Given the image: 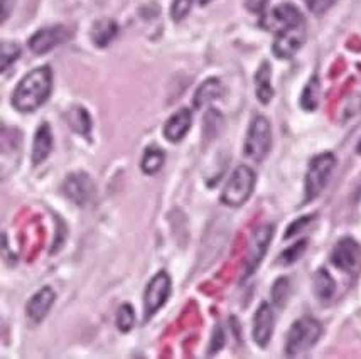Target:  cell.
Masks as SVG:
<instances>
[{"mask_svg":"<svg viewBox=\"0 0 361 359\" xmlns=\"http://www.w3.org/2000/svg\"><path fill=\"white\" fill-rule=\"evenodd\" d=\"M223 95V84L218 78H209L206 80L200 88L196 89L195 100H192V105H195L196 110L204 108L212 101L218 100Z\"/></svg>","mask_w":361,"mask_h":359,"instance_id":"cell-19","label":"cell"},{"mask_svg":"<svg viewBox=\"0 0 361 359\" xmlns=\"http://www.w3.org/2000/svg\"><path fill=\"white\" fill-rule=\"evenodd\" d=\"M61 189L71 203L85 206L93 194V182L87 172H73L64 179Z\"/></svg>","mask_w":361,"mask_h":359,"instance_id":"cell-12","label":"cell"},{"mask_svg":"<svg viewBox=\"0 0 361 359\" xmlns=\"http://www.w3.org/2000/svg\"><path fill=\"white\" fill-rule=\"evenodd\" d=\"M255 93L257 100L262 105H267L274 98V88H272V68L267 61L260 64V68L255 73Z\"/></svg>","mask_w":361,"mask_h":359,"instance_id":"cell-18","label":"cell"},{"mask_svg":"<svg viewBox=\"0 0 361 359\" xmlns=\"http://www.w3.org/2000/svg\"><path fill=\"white\" fill-rule=\"evenodd\" d=\"M247 8L250 12H253V14H262L264 12V8L267 7L269 0H247Z\"/></svg>","mask_w":361,"mask_h":359,"instance_id":"cell-33","label":"cell"},{"mask_svg":"<svg viewBox=\"0 0 361 359\" xmlns=\"http://www.w3.org/2000/svg\"><path fill=\"white\" fill-rule=\"evenodd\" d=\"M118 25L114 19H100L92 27V41L97 48H106L115 39Z\"/></svg>","mask_w":361,"mask_h":359,"instance_id":"cell-20","label":"cell"},{"mask_svg":"<svg viewBox=\"0 0 361 359\" xmlns=\"http://www.w3.org/2000/svg\"><path fill=\"white\" fill-rule=\"evenodd\" d=\"M270 149H272V127L264 115H257L245 137L243 153L245 157L260 164L269 156Z\"/></svg>","mask_w":361,"mask_h":359,"instance_id":"cell-3","label":"cell"},{"mask_svg":"<svg viewBox=\"0 0 361 359\" xmlns=\"http://www.w3.org/2000/svg\"><path fill=\"white\" fill-rule=\"evenodd\" d=\"M331 262L339 270L356 275L361 268V246L358 241L351 237L339 239L331 251Z\"/></svg>","mask_w":361,"mask_h":359,"instance_id":"cell-8","label":"cell"},{"mask_svg":"<svg viewBox=\"0 0 361 359\" xmlns=\"http://www.w3.org/2000/svg\"><path fill=\"white\" fill-rule=\"evenodd\" d=\"M299 24H306V19L300 14L299 8L292 6V4H281L270 14H264V17H262V27L275 34Z\"/></svg>","mask_w":361,"mask_h":359,"instance_id":"cell-10","label":"cell"},{"mask_svg":"<svg viewBox=\"0 0 361 359\" xmlns=\"http://www.w3.org/2000/svg\"><path fill=\"white\" fill-rule=\"evenodd\" d=\"M209 2H212V0H197V4H200V6H208Z\"/></svg>","mask_w":361,"mask_h":359,"instance_id":"cell-35","label":"cell"},{"mask_svg":"<svg viewBox=\"0 0 361 359\" xmlns=\"http://www.w3.org/2000/svg\"><path fill=\"white\" fill-rule=\"evenodd\" d=\"M135 326V310L130 303H123L120 306L117 312V327L120 332H128L132 331V327Z\"/></svg>","mask_w":361,"mask_h":359,"instance_id":"cell-26","label":"cell"},{"mask_svg":"<svg viewBox=\"0 0 361 359\" xmlns=\"http://www.w3.org/2000/svg\"><path fill=\"white\" fill-rule=\"evenodd\" d=\"M68 125H70L76 134L80 135H90L92 130V118L90 113L81 106H73L68 113Z\"/></svg>","mask_w":361,"mask_h":359,"instance_id":"cell-22","label":"cell"},{"mask_svg":"<svg viewBox=\"0 0 361 359\" xmlns=\"http://www.w3.org/2000/svg\"><path fill=\"white\" fill-rule=\"evenodd\" d=\"M51 88H53V71H51V68H36V70L27 73L20 80V83L17 84L14 95H12V105L20 113L36 112L49 98Z\"/></svg>","mask_w":361,"mask_h":359,"instance_id":"cell-1","label":"cell"},{"mask_svg":"<svg viewBox=\"0 0 361 359\" xmlns=\"http://www.w3.org/2000/svg\"><path fill=\"white\" fill-rule=\"evenodd\" d=\"M14 6V0H2V20H7L11 15V8Z\"/></svg>","mask_w":361,"mask_h":359,"instance_id":"cell-34","label":"cell"},{"mask_svg":"<svg viewBox=\"0 0 361 359\" xmlns=\"http://www.w3.org/2000/svg\"><path fill=\"white\" fill-rule=\"evenodd\" d=\"M272 238H274L272 225H262L255 229V232H253L250 245H248L247 258H245V263H243L242 280H247L248 277H252L253 273L257 272V268L260 267L265 253H267Z\"/></svg>","mask_w":361,"mask_h":359,"instance_id":"cell-7","label":"cell"},{"mask_svg":"<svg viewBox=\"0 0 361 359\" xmlns=\"http://www.w3.org/2000/svg\"><path fill=\"white\" fill-rule=\"evenodd\" d=\"M164 162H166L164 151H162V149H159L157 145H149V147L145 149L144 156H142L140 168L145 174L152 176V174H156L162 169Z\"/></svg>","mask_w":361,"mask_h":359,"instance_id":"cell-21","label":"cell"},{"mask_svg":"<svg viewBox=\"0 0 361 359\" xmlns=\"http://www.w3.org/2000/svg\"><path fill=\"white\" fill-rule=\"evenodd\" d=\"M317 105H319V81H317V76H312L302 89L300 106H302L304 110H307V112H314Z\"/></svg>","mask_w":361,"mask_h":359,"instance_id":"cell-23","label":"cell"},{"mask_svg":"<svg viewBox=\"0 0 361 359\" xmlns=\"http://www.w3.org/2000/svg\"><path fill=\"white\" fill-rule=\"evenodd\" d=\"M223 346H225V331H223L221 326H214L212 341H209L208 346V356H214V354L220 353Z\"/></svg>","mask_w":361,"mask_h":359,"instance_id":"cell-30","label":"cell"},{"mask_svg":"<svg viewBox=\"0 0 361 359\" xmlns=\"http://www.w3.org/2000/svg\"><path fill=\"white\" fill-rule=\"evenodd\" d=\"M53 151V132L49 123H41L32 142V164L41 165Z\"/></svg>","mask_w":361,"mask_h":359,"instance_id":"cell-16","label":"cell"},{"mask_svg":"<svg viewBox=\"0 0 361 359\" xmlns=\"http://www.w3.org/2000/svg\"><path fill=\"white\" fill-rule=\"evenodd\" d=\"M192 125V113L189 108H180L174 115H171L164 125V137L169 142L178 144L186 137L189 128Z\"/></svg>","mask_w":361,"mask_h":359,"instance_id":"cell-15","label":"cell"},{"mask_svg":"<svg viewBox=\"0 0 361 359\" xmlns=\"http://www.w3.org/2000/svg\"><path fill=\"white\" fill-rule=\"evenodd\" d=\"M307 248V239H300V241L294 243V245L287 248L286 251H282L281 256H279V263L281 265H292L294 262H298L300 256L304 255Z\"/></svg>","mask_w":361,"mask_h":359,"instance_id":"cell-28","label":"cell"},{"mask_svg":"<svg viewBox=\"0 0 361 359\" xmlns=\"http://www.w3.org/2000/svg\"><path fill=\"white\" fill-rule=\"evenodd\" d=\"M322 334L321 322L311 315H304L292 324L286 339V356L298 358L314 348Z\"/></svg>","mask_w":361,"mask_h":359,"instance_id":"cell-2","label":"cell"},{"mask_svg":"<svg viewBox=\"0 0 361 359\" xmlns=\"http://www.w3.org/2000/svg\"><path fill=\"white\" fill-rule=\"evenodd\" d=\"M312 290H314V296L319 302L328 303L333 301L334 294H336V282L326 268H319L312 275Z\"/></svg>","mask_w":361,"mask_h":359,"instance_id":"cell-17","label":"cell"},{"mask_svg":"<svg viewBox=\"0 0 361 359\" xmlns=\"http://www.w3.org/2000/svg\"><path fill=\"white\" fill-rule=\"evenodd\" d=\"M71 37L73 31L66 25H51V27L39 29L36 34H32V37L29 39V49L37 56H41V54L49 53V51L61 46Z\"/></svg>","mask_w":361,"mask_h":359,"instance_id":"cell-9","label":"cell"},{"mask_svg":"<svg viewBox=\"0 0 361 359\" xmlns=\"http://www.w3.org/2000/svg\"><path fill=\"white\" fill-rule=\"evenodd\" d=\"M289 294H290V280L287 277H281V279L275 280L274 287H272V301L277 307L286 306L287 301H289Z\"/></svg>","mask_w":361,"mask_h":359,"instance_id":"cell-25","label":"cell"},{"mask_svg":"<svg viewBox=\"0 0 361 359\" xmlns=\"http://www.w3.org/2000/svg\"><path fill=\"white\" fill-rule=\"evenodd\" d=\"M223 128V115L218 110L209 108L204 115V123H203V132L206 139L212 140L216 135H220Z\"/></svg>","mask_w":361,"mask_h":359,"instance_id":"cell-24","label":"cell"},{"mask_svg":"<svg viewBox=\"0 0 361 359\" xmlns=\"http://www.w3.org/2000/svg\"><path fill=\"white\" fill-rule=\"evenodd\" d=\"M56 302V294L51 287H42L37 290L34 296L29 298L27 306H25V314L31 322L39 324L46 319V315L49 314L51 307Z\"/></svg>","mask_w":361,"mask_h":359,"instance_id":"cell-14","label":"cell"},{"mask_svg":"<svg viewBox=\"0 0 361 359\" xmlns=\"http://www.w3.org/2000/svg\"><path fill=\"white\" fill-rule=\"evenodd\" d=\"M356 153H358V156H361V140L358 142V145H356Z\"/></svg>","mask_w":361,"mask_h":359,"instance_id":"cell-36","label":"cell"},{"mask_svg":"<svg viewBox=\"0 0 361 359\" xmlns=\"http://www.w3.org/2000/svg\"><path fill=\"white\" fill-rule=\"evenodd\" d=\"M334 168H336V157L331 152L319 153L311 160L306 172V181H304V191H306L304 203H311L324 191Z\"/></svg>","mask_w":361,"mask_h":359,"instance_id":"cell-5","label":"cell"},{"mask_svg":"<svg viewBox=\"0 0 361 359\" xmlns=\"http://www.w3.org/2000/svg\"><path fill=\"white\" fill-rule=\"evenodd\" d=\"M257 176L248 165H238L228 179L225 189L221 192V203L231 208H240L250 199L255 189Z\"/></svg>","mask_w":361,"mask_h":359,"instance_id":"cell-4","label":"cell"},{"mask_svg":"<svg viewBox=\"0 0 361 359\" xmlns=\"http://www.w3.org/2000/svg\"><path fill=\"white\" fill-rule=\"evenodd\" d=\"M192 2L195 0H174L173 7H171V17H173L174 23H180L184 20L191 11Z\"/></svg>","mask_w":361,"mask_h":359,"instance_id":"cell-29","label":"cell"},{"mask_svg":"<svg viewBox=\"0 0 361 359\" xmlns=\"http://www.w3.org/2000/svg\"><path fill=\"white\" fill-rule=\"evenodd\" d=\"M275 315L269 302H262L253 315V341L259 348H267L274 334Z\"/></svg>","mask_w":361,"mask_h":359,"instance_id":"cell-13","label":"cell"},{"mask_svg":"<svg viewBox=\"0 0 361 359\" xmlns=\"http://www.w3.org/2000/svg\"><path fill=\"white\" fill-rule=\"evenodd\" d=\"M312 220H314V216H312V215L302 216V218H299V220H295L294 223H292L289 228H287V232H286V234H283V238L289 239L292 237H295V234H298L299 232H302V229L306 228V226L311 223Z\"/></svg>","mask_w":361,"mask_h":359,"instance_id":"cell-31","label":"cell"},{"mask_svg":"<svg viewBox=\"0 0 361 359\" xmlns=\"http://www.w3.org/2000/svg\"><path fill=\"white\" fill-rule=\"evenodd\" d=\"M336 2L338 0H306L309 11L316 15H322L324 12H328Z\"/></svg>","mask_w":361,"mask_h":359,"instance_id":"cell-32","label":"cell"},{"mask_svg":"<svg viewBox=\"0 0 361 359\" xmlns=\"http://www.w3.org/2000/svg\"><path fill=\"white\" fill-rule=\"evenodd\" d=\"M20 56V48L14 42L6 41L2 44V49H0V70L6 71L14 64Z\"/></svg>","mask_w":361,"mask_h":359,"instance_id":"cell-27","label":"cell"},{"mask_svg":"<svg viewBox=\"0 0 361 359\" xmlns=\"http://www.w3.org/2000/svg\"><path fill=\"white\" fill-rule=\"evenodd\" d=\"M171 290H173V284H171V277L162 270L156 273V275L150 279V282L145 287L144 292V319L149 320L150 317L157 314V310H161L166 306V302L169 301Z\"/></svg>","mask_w":361,"mask_h":359,"instance_id":"cell-6","label":"cell"},{"mask_svg":"<svg viewBox=\"0 0 361 359\" xmlns=\"http://www.w3.org/2000/svg\"><path fill=\"white\" fill-rule=\"evenodd\" d=\"M304 41H306V24L294 25L275 36L272 51L279 59H290L302 48Z\"/></svg>","mask_w":361,"mask_h":359,"instance_id":"cell-11","label":"cell"}]
</instances>
